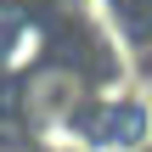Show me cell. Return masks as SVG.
I'll return each mask as SVG.
<instances>
[{"mask_svg": "<svg viewBox=\"0 0 152 152\" xmlns=\"http://www.w3.org/2000/svg\"><path fill=\"white\" fill-rule=\"evenodd\" d=\"M0 152H28V147H17V141H0Z\"/></svg>", "mask_w": 152, "mask_h": 152, "instance_id": "6da1fadb", "label": "cell"}]
</instances>
